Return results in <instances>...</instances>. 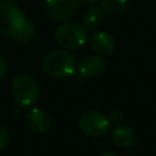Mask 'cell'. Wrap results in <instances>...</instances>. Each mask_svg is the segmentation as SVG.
<instances>
[{
    "label": "cell",
    "instance_id": "1",
    "mask_svg": "<svg viewBox=\"0 0 156 156\" xmlns=\"http://www.w3.org/2000/svg\"><path fill=\"white\" fill-rule=\"evenodd\" d=\"M0 34L20 44H27L35 37L34 23L13 0H0Z\"/></svg>",
    "mask_w": 156,
    "mask_h": 156
},
{
    "label": "cell",
    "instance_id": "2",
    "mask_svg": "<svg viewBox=\"0 0 156 156\" xmlns=\"http://www.w3.org/2000/svg\"><path fill=\"white\" fill-rule=\"evenodd\" d=\"M44 72L57 79H65L71 77L76 71L74 56L65 49H56L45 55L43 60Z\"/></svg>",
    "mask_w": 156,
    "mask_h": 156
},
{
    "label": "cell",
    "instance_id": "3",
    "mask_svg": "<svg viewBox=\"0 0 156 156\" xmlns=\"http://www.w3.org/2000/svg\"><path fill=\"white\" fill-rule=\"evenodd\" d=\"M87 39V27L78 23H63L58 26L55 30V40L63 49H79L85 44Z\"/></svg>",
    "mask_w": 156,
    "mask_h": 156
},
{
    "label": "cell",
    "instance_id": "4",
    "mask_svg": "<svg viewBox=\"0 0 156 156\" xmlns=\"http://www.w3.org/2000/svg\"><path fill=\"white\" fill-rule=\"evenodd\" d=\"M11 93L20 106L29 107L35 104L39 98V87L30 76L20 74L12 80Z\"/></svg>",
    "mask_w": 156,
    "mask_h": 156
},
{
    "label": "cell",
    "instance_id": "5",
    "mask_svg": "<svg viewBox=\"0 0 156 156\" xmlns=\"http://www.w3.org/2000/svg\"><path fill=\"white\" fill-rule=\"evenodd\" d=\"M80 130L90 138H100L105 135L110 128L108 118L100 111L88 110L79 118Z\"/></svg>",
    "mask_w": 156,
    "mask_h": 156
},
{
    "label": "cell",
    "instance_id": "6",
    "mask_svg": "<svg viewBox=\"0 0 156 156\" xmlns=\"http://www.w3.org/2000/svg\"><path fill=\"white\" fill-rule=\"evenodd\" d=\"M78 0H45L49 16L55 21H66L78 9Z\"/></svg>",
    "mask_w": 156,
    "mask_h": 156
},
{
    "label": "cell",
    "instance_id": "7",
    "mask_svg": "<svg viewBox=\"0 0 156 156\" xmlns=\"http://www.w3.org/2000/svg\"><path fill=\"white\" fill-rule=\"evenodd\" d=\"M89 46L90 49L99 56H108L115 51L116 44L107 32L95 30L89 37Z\"/></svg>",
    "mask_w": 156,
    "mask_h": 156
},
{
    "label": "cell",
    "instance_id": "8",
    "mask_svg": "<svg viewBox=\"0 0 156 156\" xmlns=\"http://www.w3.org/2000/svg\"><path fill=\"white\" fill-rule=\"evenodd\" d=\"M27 127L34 133H46L51 127V119L46 112L38 107L30 108L24 117Z\"/></svg>",
    "mask_w": 156,
    "mask_h": 156
},
{
    "label": "cell",
    "instance_id": "9",
    "mask_svg": "<svg viewBox=\"0 0 156 156\" xmlns=\"http://www.w3.org/2000/svg\"><path fill=\"white\" fill-rule=\"evenodd\" d=\"M105 69V61L99 55H89L78 63V74L83 78H94Z\"/></svg>",
    "mask_w": 156,
    "mask_h": 156
},
{
    "label": "cell",
    "instance_id": "10",
    "mask_svg": "<svg viewBox=\"0 0 156 156\" xmlns=\"http://www.w3.org/2000/svg\"><path fill=\"white\" fill-rule=\"evenodd\" d=\"M111 138L113 143L119 147H130L136 141V135L132 128L128 126H116L111 132Z\"/></svg>",
    "mask_w": 156,
    "mask_h": 156
},
{
    "label": "cell",
    "instance_id": "11",
    "mask_svg": "<svg viewBox=\"0 0 156 156\" xmlns=\"http://www.w3.org/2000/svg\"><path fill=\"white\" fill-rule=\"evenodd\" d=\"M102 17H104V11L100 7L93 6V7H89L88 10L84 11V13L82 16V21H83L84 27L94 28L101 23Z\"/></svg>",
    "mask_w": 156,
    "mask_h": 156
},
{
    "label": "cell",
    "instance_id": "12",
    "mask_svg": "<svg viewBox=\"0 0 156 156\" xmlns=\"http://www.w3.org/2000/svg\"><path fill=\"white\" fill-rule=\"evenodd\" d=\"M100 9L104 13L107 15H117L123 12L128 6V0H99Z\"/></svg>",
    "mask_w": 156,
    "mask_h": 156
},
{
    "label": "cell",
    "instance_id": "13",
    "mask_svg": "<svg viewBox=\"0 0 156 156\" xmlns=\"http://www.w3.org/2000/svg\"><path fill=\"white\" fill-rule=\"evenodd\" d=\"M7 143H9V133L6 132V129L0 127V151L5 149Z\"/></svg>",
    "mask_w": 156,
    "mask_h": 156
},
{
    "label": "cell",
    "instance_id": "14",
    "mask_svg": "<svg viewBox=\"0 0 156 156\" xmlns=\"http://www.w3.org/2000/svg\"><path fill=\"white\" fill-rule=\"evenodd\" d=\"M122 118H123V115H122V112H119V111H112V112L110 113V116H108V121H110V122H113V123L121 122Z\"/></svg>",
    "mask_w": 156,
    "mask_h": 156
},
{
    "label": "cell",
    "instance_id": "15",
    "mask_svg": "<svg viewBox=\"0 0 156 156\" xmlns=\"http://www.w3.org/2000/svg\"><path fill=\"white\" fill-rule=\"evenodd\" d=\"M6 71H7V63H6L5 58L2 56H0V80L5 77Z\"/></svg>",
    "mask_w": 156,
    "mask_h": 156
},
{
    "label": "cell",
    "instance_id": "16",
    "mask_svg": "<svg viewBox=\"0 0 156 156\" xmlns=\"http://www.w3.org/2000/svg\"><path fill=\"white\" fill-rule=\"evenodd\" d=\"M99 0H78L79 4H83V5H93L95 2H98Z\"/></svg>",
    "mask_w": 156,
    "mask_h": 156
},
{
    "label": "cell",
    "instance_id": "17",
    "mask_svg": "<svg viewBox=\"0 0 156 156\" xmlns=\"http://www.w3.org/2000/svg\"><path fill=\"white\" fill-rule=\"evenodd\" d=\"M99 156H118V155L117 154H113V152H104V154H101Z\"/></svg>",
    "mask_w": 156,
    "mask_h": 156
}]
</instances>
